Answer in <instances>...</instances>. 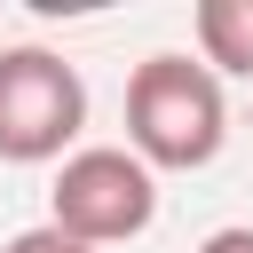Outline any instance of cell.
<instances>
[{
    "instance_id": "6da1fadb",
    "label": "cell",
    "mask_w": 253,
    "mask_h": 253,
    "mask_svg": "<svg viewBox=\"0 0 253 253\" xmlns=\"http://www.w3.org/2000/svg\"><path fill=\"white\" fill-rule=\"evenodd\" d=\"M229 142V103H221V79L198 63V55H142L134 79H126V150L150 166V174H198L213 166Z\"/></svg>"
},
{
    "instance_id": "7a4b0ae2",
    "label": "cell",
    "mask_w": 253,
    "mask_h": 253,
    "mask_svg": "<svg viewBox=\"0 0 253 253\" xmlns=\"http://www.w3.org/2000/svg\"><path fill=\"white\" fill-rule=\"evenodd\" d=\"M47 221L79 245H126L158 221V174L119 150V142H95V150H71L55 166V190H47Z\"/></svg>"
},
{
    "instance_id": "3957f363",
    "label": "cell",
    "mask_w": 253,
    "mask_h": 253,
    "mask_svg": "<svg viewBox=\"0 0 253 253\" xmlns=\"http://www.w3.org/2000/svg\"><path fill=\"white\" fill-rule=\"evenodd\" d=\"M87 126V79L55 47H0V158L8 166H47L79 142Z\"/></svg>"
},
{
    "instance_id": "277c9868",
    "label": "cell",
    "mask_w": 253,
    "mask_h": 253,
    "mask_svg": "<svg viewBox=\"0 0 253 253\" xmlns=\"http://www.w3.org/2000/svg\"><path fill=\"white\" fill-rule=\"evenodd\" d=\"M190 32H198V63L221 79H253V0H198V16H190Z\"/></svg>"
},
{
    "instance_id": "5b68a950",
    "label": "cell",
    "mask_w": 253,
    "mask_h": 253,
    "mask_svg": "<svg viewBox=\"0 0 253 253\" xmlns=\"http://www.w3.org/2000/svg\"><path fill=\"white\" fill-rule=\"evenodd\" d=\"M0 253H95V245H79V237H63L55 221H40V229H16Z\"/></svg>"
},
{
    "instance_id": "8992f818",
    "label": "cell",
    "mask_w": 253,
    "mask_h": 253,
    "mask_svg": "<svg viewBox=\"0 0 253 253\" xmlns=\"http://www.w3.org/2000/svg\"><path fill=\"white\" fill-rule=\"evenodd\" d=\"M198 253H253V221H229V229H206Z\"/></svg>"
}]
</instances>
